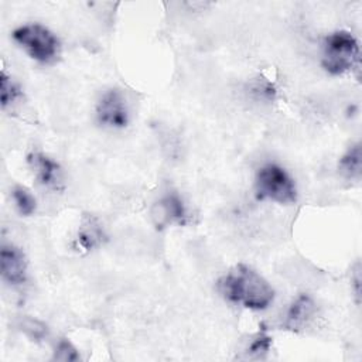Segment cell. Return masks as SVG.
<instances>
[{
    "label": "cell",
    "instance_id": "6da1fadb",
    "mask_svg": "<svg viewBox=\"0 0 362 362\" xmlns=\"http://www.w3.org/2000/svg\"><path fill=\"white\" fill-rule=\"evenodd\" d=\"M218 290L228 301L252 310L267 308L274 298L272 286L246 264H238L221 277Z\"/></svg>",
    "mask_w": 362,
    "mask_h": 362
},
{
    "label": "cell",
    "instance_id": "7a4b0ae2",
    "mask_svg": "<svg viewBox=\"0 0 362 362\" xmlns=\"http://www.w3.org/2000/svg\"><path fill=\"white\" fill-rule=\"evenodd\" d=\"M359 62V45L348 31H335L325 38L322 66L331 75H341Z\"/></svg>",
    "mask_w": 362,
    "mask_h": 362
},
{
    "label": "cell",
    "instance_id": "3957f363",
    "mask_svg": "<svg viewBox=\"0 0 362 362\" xmlns=\"http://www.w3.org/2000/svg\"><path fill=\"white\" fill-rule=\"evenodd\" d=\"M255 189L257 199L291 204L297 198V189L293 178L277 164H266L257 171Z\"/></svg>",
    "mask_w": 362,
    "mask_h": 362
},
{
    "label": "cell",
    "instance_id": "277c9868",
    "mask_svg": "<svg viewBox=\"0 0 362 362\" xmlns=\"http://www.w3.org/2000/svg\"><path fill=\"white\" fill-rule=\"evenodd\" d=\"M13 38L31 58L38 62H52L59 52L58 38L41 24H25L13 31Z\"/></svg>",
    "mask_w": 362,
    "mask_h": 362
},
{
    "label": "cell",
    "instance_id": "5b68a950",
    "mask_svg": "<svg viewBox=\"0 0 362 362\" xmlns=\"http://www.w3.org/2000/svg\"><path fill=\"white\" fill-rule=\"evenodd\" d=\"M98 120L109 127H124L129 122V110L123 95L110 89L99 99L96 106Z\"/></svg>",
    "mask_w": 362,
    "mask_h": 362
},
{
    "label": "cell",
    "instance_id": "8992f818",
    "mask_svg": "<svg viewBox=\"0 0 362 362\" xmlns=\"http://www.w3.org/2000/svg\"><path fill=\"white\" fill-rule=\"evenodd\" d=\"M0 267L1 276L6 281L11 284H21L25 281L27 260L18 247L13 245H4L1 247Z\"/></svg>",
    "mask_w": 362,
    "mask_h": 362
},
{
    "label": "cell",
    "instance_id": "52a82bcc",
    "mask_svg": "<svg viewBox=\"0 0 362 362\" xmlns=\"http://www.w3.org/2000/svg\"><path fill=\"white\" fill-rule=\"evenodd\" d=\"M27 160L40 184L51 189H61L62 171L57 161L42 153H31L28 154Z\"/></svg>",
    "mask_w": 362,
    "mask_h": 362
},
{
    "label": "cell",
    "instance_id": "ba28073f",
    "mask_svg": "<svg viewBox=\"0 0 362 362\" xmlns=\"http://www.w3.org/2000/svg\"><path fill=\"white\" fill-rule=\"evenodd\" d=\"M187 216L182 199L177 194H167L153 208L156 225L163 228L170 223H184Z\"/></svg>",
    "mask_w": 362,
    "mask_h": 362
},
{
    "label": "cell",
    "instance_id": "9c48e42d",
    "mask_svg": "<svg viewBox=\"0 0 362 362\" xmlns=\"http://www.w3.org/2000/svg\"><path fill=\"white\" fill-rule=\"evenodd\" d=\"M103 239L105 233L99 221L92 215H86L78 230L79 246L83 247L85 250H92L93 247L99 246L103 242Z\"/></svg>",
    "mask_w": 362,
    "mask_h": 362
},
{
    "label": "cell",
    "instance_id": "30bf717a",
    "mask_svg": "<svg viewBox=\"0 0 362 362\" xmlns=\"http://www.w3.org/2000/svg\"><path fill=\"white\" fill-rule=\"evenodd\" d=\"M314 313V303L313 300L303 294L300 296L288 308L287 311V317H286V327L294 329L298 328L301 325H304L308 318L313 315Z\"/></svg>",
    "mask_w": 362,
    "mask_h": 362
},
{
    "label": "cell",
    "instance_id": "8fae6325",
    "mask_svg": "<svg viewBox=\"0 0 362 362\" xmlns=\"http://www.w3.org/2000/svg\"><path fill=\"white\" fill-rule=\"evenodd\" d=\"M361 144L356 143L348 148V151L339 160V170L348 178H359L361 177Z\"/></svg>",
    "mask_w": 362,
    "mask_h": 362
},
{
    "label": "cell",
    "instance_id": "7c38bea8",
    "mask_svg": "<svg viewBox=\"0 0 362 362\" xmlns=\"http://www.w3.org/2000/svg\"><path fill=\"white\" fill-rule=\"evenodd\" d=\"M13 199H14L16 206L21 215L30 216L35 212L37 201L31 195V192L28 189H25L24 187H16L13 189Z\"/></svg>",
    "mask_w": 362,
    "mask_h": 362
},
{
    "label": "cell",
    "instance_id": "4fadbf2b",
    "mask_svg": "<svg viewBox=\"0 0 362 362\" xmlns=\"http://www.w3.org/2000/svg\"><path fill=\"white\" fill-rule=\"evenodd\" d=\"M54 359L57 361H64V362H71V361H78L79 354L76 348L68 341V339H61L54 351Z\"/></svg>",
    "mask_w": 362,
    "mask_h": 362
},
{
    "label": "cell",
    "instance_id": "5bb4252c",
    "mask_svg": "<svg viewBox=\"0 0 362 362\" xmlns=\"http://www.w3.org/2000/svg\"><path fill=\"white\" fill-rule=\"evenodd\" d=\"M18 95V89L17 86L8 79V76L1 72L0 76V98H1V106L6 107L10 102H13L16 99V96Z\"/></svg>",
    "mask_w": 362,
    "mask_h": 362
},
{
    "label": "cell",
    "instance_id": "9a60e30c",
    "mask_svg": "<svg viewBox=\"0 0 362 362\" xmlns=\"http://www.w3.org/2000/svg\"><path fill=\"white\" fill-rule=\"evenodd\" d=\"M21 329H24L34 339H41L47 335V327L33 318H24L21 321Z\"/></svg>",
    "mask_w": 362,
    "mask_h": 362
},
{
    "label": "cell",
    "instance_id": "2e32d148",
    "mask_svg": "<svg viewBox=\"0 0 362 362\" xmlns=\"http://www.w3.org/2000/svg\"><path fill=\"white\" fill-rule=\"evenodd\" d=\"M270 342H272V339H270V337H267V335H260V337H257V338L252 342V345H250V348H249V354L260 355V354L267 352L269 348H270Z\"/></svg>",
    "mask_w": 362,
    "mask_h": 362
}]
</instances>
